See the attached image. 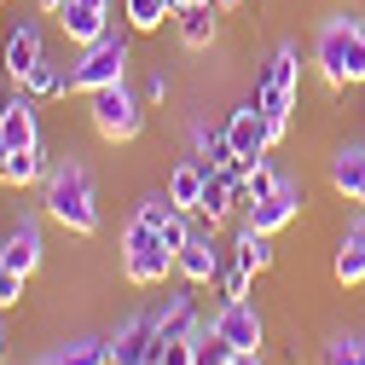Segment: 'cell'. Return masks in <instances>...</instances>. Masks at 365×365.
Returning a JSON list of instances; mask_svg holds the SVG:
<instances>
[{
  "label": "cell",
  "instance_id": "6da1fadb",
  "mask_svg": "<svg viewBox=\"0 0 365 365\" xmlns=\"http://www.w3.org/2000/svg\"><path fill=\"white\" fill-rule=\"evenodd\" d=\"M41 215H47L58 232L70 238H93L99 232V186H93V168H87L81 157H64L47 168V180H41Z\"/></svg>",
  "mask_w": 365,
  "mask_h": 365
},
{
  "label": "cell",
  "instance_id": "7a4b0ae2",
  "mask_svg": "<svg viewBox=\"0 0 365 365\" xmlns=\"http://www.w3.org/2000/svg\"><path fill=\"white\" fill-rule=\"evenodd\" d=\"M313 70H319V81H325V93H342V87L365 81V18L354 6L319 18V29H313Z\"/></svg>",
  "mask_w": 365,
  "mask_h": 365
},
{
  "label": "cell",
  "instance_id": "3957f363",
  "mask_svg": "<svg viewBox=\"0 0 365 365\" xmlns=\"http://www.w3.org/2000/svg\"><path fill=\"white\" fill-rule=\"evenodd\" d=\"M255 99L267 110L272 145H279L290 133V122H296V105H302V53H296V41H279V47H272V58L261 64V81H255Z\"/></svg>",
  "mask_w": 365,
  "mask_h": 365
},
{
  "label": "cell",
  "instance_id": "277c9868",
  "mask_svg": "<svg viewBox=\"0 0 365 365\" xmlns=\"http://www.w3.org/2000/svg\"><path fill=\"white\" fill-rule=\"evenodd\" d=\"M122 279H128L133 290H157V284L174 279V250L163 244L157 226L140 220V215H133L128 232H122Z\"/></svg>",
  "mask_w": 365,
  "mask_h": 365
},
{
  "label": "cell",
  "instance_id": "5b68a950",
  "mask_svg": "<svg viewBox=\"0 0 365 365\" xmlns=\"http://www.w3.org/2000/svg\"><path fill=\"white\" fill-rule=\"evenodd\" d=\"M87 122H93V133L105 145H128L145 133V99L128 81H110L99 93H87Z\"/></svg>",
  "mask_w": 365,
  "mask_h": 365
},
{
  "label": "cell",
  "instance_id": "8992f818",
  "mask_svg": "<svg viewBox=\"0 0 365 365\" xmlns=\"http://www.w3.org/2000/svg\"><path fill=\"white\" fill-rule=\"evenodd\" d=\"M128 64H133V47H128V35H99L93 47H76L70 58V93L87 99V93H99V87L110 81H128Z\"/></svg>",
  "mask_w": 365,
  "mask_h": 365
},
{
  "label": "cell",
  "instance_id": "52a82bcc",
  "mask_svg": "<svg viewBox=\"0 0 365 365\" xmlns=\"http://www.w3.org/2000/svg\"><path fill=\"white\" fill-rule=\"evenodd\" d=\"M220 128H226V140H232V157H238V163H261V157H272V128H267V110H261L255 93L226 110Z\"/></svg>",
  "mask_w": 365,
  "mask_h": 365
},
{
  "label": "cell",
  "instance_id": "ba28073f",
  "mask_svg": "<svg viewBox=\"0 0 365 365\" xmlns=\"http://www.w3.org/2000/svg\"><path fill=\"white\" fill-rule=\"evenodd\" d=\"M209 331L232 348V354H261V348H267V319H261L255 302H220V307L209 313Z\"/></svg>",
  "mask_w": 365,
  "mask_h": 365
},
{
  "label": "cell",
  "instance_id": "9c48e42d",
  "mask_svg": "<svg viewBox=\"0 0 365 365\" xmlns=\"http://www.w3.org/2000/svg\"><path fill=\"white\" fill-rule=\"evenodd\" d=\"M41 58H47V29H41V18H12L6 41H0V70H6V81L24 87Z\"/></svg>",
  "mask_w": 365,
  "mask_h": 365
},
{
  "label": "cell",
  "instance_id": "30bf717a",
  "mask_svg": "<svg viewBox=\"0 0 365 365\" xmlns=\"http://www.w3.org/2000/svg\"><path fill=\"white\" fill-rule=\"evenodd\" d=\"M41 220L47 215H18L6 232H0V267L24 272V279L41 272V261H47V232H41Z\"/></svg>",
  "mask_w": 365,
  "mask_h": 365
},
{
  "label": "cell",
  "instance_id": "8fae6325",
  "mask_svg": "<svg viewBox=\"0 0 365 365\" xmlns=\"http://www.w3.org/2000/svg\"><path fill=\"white\" fill-rule=\"evenodd\" d=\"M220 267H226V250L215 244V226H197V232L180 244V255H174V279H186V284H215L220 279Z\"/></svg>",
  "mask_w": 365,
  "mask_h": 365
},
{
  "label": "cell",
  "instance_id": "7c38bea8",
  "mask_svg": "<svg viewBox=\"0 0 365 365\" xmlns=\"http://www.w3.org/2000/svg\"><path fill=\"white\" fill-rule=\"evenodd\" d=\"M151 325H157V336H197L203 331V319H197V284H168L163 296H157V307H151Z\"/></svg>",
  "mask_w": 365,
  "mask_h": 365
},
{
  "label": "cell",
  "instance_id": "4fadbf2b",
  "mask_svg": "<svg viewBox=\"0 0 365 365\" xmlns=\"http://www.w3.org/2000/svg\"><path fill=\"white\" fill-rule=\"evenodd\" d=\"M302 203H307V186L284 174V186L272 192V197H261V203H250V209H244V226H255V232H272V238H279L284 226L302 215Z\"/></svg>",
  "mask_w": 365,
  "mask_h": 365
},
{
  "label": "cell",
  "instance_id": "5bb4252c",
  "mask_svg": "<svg viewBox=\"0 0 365 365\" xmlns=\"http://www.w3.org/2000/svg\"><path fill=\"white\" fill-rule=\"evenodd\" d=\"M0 133H6V151L41 145V99L29 93V87H18V93L0 99Z\"/></svg>",
  "mask_w": 365,
  "mask_h": 365
},
{
  "label": "cell",
  "instance_id": "9a60e30c",
  "mask_svg": "<svg viewBox=\"0 0 365 365\" xmlns=\"http://www.w3.org/2000/svg\"><path fill=\"white\" fill-rule=\"evenodd\" d=\"M331 192L348 203V209H365V140H342L331 151Z\"/></svg>",
  "mask_w": 365,
  "mask_h": 365
},
{
  "label": "cell",
  "instance_id": "2e32d148",
  "mask_svg": "<svg viewBox=\"0 0 365 365\" xmlns=\"http://www.w3.org/2000/svg\"><path fill=\"white\" fill-rule=\"evenodd\" d=\"M58 29H64L70 47H93L99 35H110V0H64Z\"/></svg>",
  "mask_w": 365,
  "mask_h": 365
},
{
  "label": "cell",
  "instance_id": "e0dca14e",
  "mask_svg": "<svg viewBox=\"0 0 365 365\" xmlns=\"http://www.w3.org/2000/svg\"><path fill=\"white\" fill-rule=\"evenodd\" d=\"M157 348V325H151V313H128L122 325L110 331V365H145Z\"/></svg>",
  "mask_w": 365,
  "mask_h": 365
},
{
  "label": "cell",
  "instance_id": "ac0fdd59",
  "mask_svg": "<svg viewBox=\"0 0 365 365\" xmlns=\"http://www.w3.org/2000/svg\"><path fill=\"white\" fill-rule=\"evenodd\" d=\"M220 6L215 0H203V6H180L174 12V35H180V47L186 53H203V47H215V35H220Z\"/></svg>",
  "mask_w": 365,
  "mask_h": 365
},
{
  "label": "cell",
  "instance_id": "d6986e66",
  "mask_svg": "<svg viewBox=\"0 0 365 365\" xmlns=\"http://www.w3.org/2000/svg\"><path fill=\"white\" fill-rule=\"evenodd\" d=\"M47 145H29V151H6V163H0V186H12V192H29L47 180Z\"/></svg>",
  "mask_w": 365,
  "mask_h": 365
},
{
  "label": "cell",
  "instance_id": "ffe728a7",
  "mask_svg": "<svg viewBox=\"0 0 365 365\" xmlns=\"http://www.w3.org/2000/svg\"><path fill=\"white\" fill-rule=\"evenodd\" d=\"M203 180H209V168H203V157H180L174 168H168V197H174V209H186V215H197V197H203Z\"/></svg>",
  "mask_w": 365,
  "mask_h": 365
},
{
  "label": "cell",
  "instance_id": "44dd1931",
  "mask_svg": "<svg viewBox=\"0 0 365 365\" xmlns=\"http://www.w3.org/2000/svg\"><path fill=\"white\" fill-rule=\"evenodd\" d=\"M41 365H110V336H70Z\"/></svg>",
  "mask_w": 365,
  "mask_h": 365
},
{
  "label": "cell",
  "instance_id": "7402d4cb",
  "mask_svg": "<svg viewBox=\"0 0 365 365\" xmlns=\"http://www.w3.org/2000/svg\"><path fill=\"white\" fill-rule=\"evenodd\" d=\"M284 186V174L272 168V157H261V163H238V192H244V209L250 203H261V197H272Z\"/></svg>",
  "mask_w": 365,
  "mask_h": 365
},
{
  "label": "cell",
  "instance_id": "603a6c76",
  "mask_svg": "<svg viewBox=\"0 0 365 365\" xmlns=\"http://www.w3.org/2000/svg\"><path fill=\"white\" fill-rule=\"evenodd\" d=\"M24 87H29L41 105H47V99H70V64H58V58L47 53V58L29 70V81H24Z\"/></svg>",
  "mask_w": 365,
  "mask_h": 365
},
{
  "label": "cell",
  "instance_id": "cb8c5ba5",
  "mask_svg": "<svg viewBox=\"0 0 365 365\" xmlns=\"http://www.w3.org/2000/svg\"><path fill=\"white\" fill-rule=\"evenodd\" d=\"M122 18L133 35H157L163 24H174V0H122Z\"/></svg>",
  "mask_w": 365,
  "mask_h": 365
},
{
  "label": "cell",
  "instance_id": "d4e9b609",
  "mask_svg": "<svg viewBox=\"0 0 365 365\" xmlns=\"http://www.w3.org/2000/svg\"><path fill=\"white\" fill-rule=\"evenodd\" d=\"M232 255L250 267V272H267L272 267V232H255V226L238 220V238H232Z\"/></svg>",
  "mask_w": 365,
  "mask_h": 365
},
{
  "label": "cell",
  "instance_id": "484cf974",
  "mask_svg": "<svg viewBox=\"0 0 365 365\" xmlns=\"http://www.w3.org/2000/svg\"><path fill=\"white\" fill-rule=\"evenodd\" d=\"M331 279H336L342 290H359V284H365V250H359L354 238L336 244V255H331Z\"/></svg>",
  "mask_w": 365,
  "mask_h": 365
},
{
  "label": "cell",
  "instance_id": "4316f807",
  "mask_svg": "<svg viewBox=\"0 0 365 365\" xmlns=\"http://www.w3.org/2000/svg\"><path fill=\"white\" fill-rule=\"evenodd\" d=\"M319 365H365V336L359 331H336L319 348Z\"/></svg>",
  "mask_w": 365,
  "mask_h": 365
},
{
  "label": "cell",
  "instance_id": "83f0119b",
  "mask_svg": "<svg viewBox=\"0 0 365 365\" xmlns=\"http://www.w3.org/2000/svg\"><path fill=\"white\" fill-rule=\"evenodd\" d=\"M220 302H250V284H255V272L238 261V255H226V267H220Z\"/></svg>",
  "mask_w": 365,
  "mask_h": 365
},
{
  "label": "cell",
  "instance_id": "f1b7e54d",
  "mask_svg": "<svg viewBox=\"0 0 365 365\" xmlns=\"http://www.w3.org/2000/svg\"><path fill=\"white\" fill-rule=\"evenodd\" d=\"M24 272H12V267H0V313H12V307H24Z\"/></svg>",
  "mask_w": 365,
  "mask_h": 365
},
{
  "label": "cell",
  "instance_id": "f546056e",
  "mask_svg": "<svg viewBox=\"0 0 365 365\" xmlns=\"http://www.w3.org/2000/svg\"><path fill=\"white\" fill-rule=\"evenodd\" d=\"M168 93H174V76H168V70H151V81H145V105H151V99H168Z\"/></svg>",
  "mask_w": 365,
  "mask_h": 365
},
{
  "label": "cell",
  "instance_id": "4dcf8cb0",
  "mask_svg": "<svg viewBox=\"0 0 365 365\" xmlns=\"http://www.w3.org/2000/svg\"><path fill=\"white\" fill-rule=\"evenodd\" d=\"M342 238H354V244H359V250H365V209H359V215H354V220H348V232H342Z\"/></svg>",
  "mask_w": 365,
  "mask_h": 365
},
{
  "label": "cell",
  "instance_id": "1f68e13d",
  "mask_svg": "<svg viewBox=\"0 0 365 365\" xmlns=\"http://www.w3.org/2000/svg\"><path fill=\"white\" fill-rule=\"evenodd\" d=\"M58 6H64V0H35V12H41V18H58Z\"/></svg>",
  "mask_w": 365,
  "mask_h": 365
},
{
  "label": "cell",
  "instance_id": "d6a6232c",
  "mask_svg": "<svg viewBox=\"0 0 365 365\" xmlns=\"http://www.w3.org/2000/svg\"><path fill=\"white\" fill-rule=\"evenodd\" d=\"M6 342H12V336H6V313H0V359H6Z\"/></svg>",
  "mask_w": 365,
  "mask_h": 365
},
{
  "label": "cell",
  "instance_id": "836d02e7",
  "mask_svg": "<svg viewBox=\"0 0 365 365\" xmlns=\"http://www.w3.org/2000/svg\"><path fill=\"white\" fill-rule=\"evenodd\" d=\"M232 365H261V354H232Z\"/></svg>",
  "mask_w": 365,
  "mask_h": 365
},
{
  "label": "cell",
  "instance_id": "e575fe53",
  "mask_svg": "<svg viewBox=\"0 0 365 365\" xmlns=\"http://www.w3.org/2000/svg\"><path fill=\"white\" fill-rule=\"evenodd\" d=\"M215 6H220V12H238V6H244V0H215Z\"/></svg>",
  "mask_w": 365,
  "mask_h": 365
},
{
  "label": "cell",
  "instance_id": "d590c367",
  "mask_svg": "<svg viewBox=\"0 0 365 365\" xmlns=\"http://www.w3.org/2000/svg\"><path fill=\"white\" fill-rule=\"evenodd\" d=\"M180 6H203V0H174V12H180Z\"/></svg>",
  "mask_w": 365,
  "mask_h": 365
},
{
  "label": "cell",
  "instance_id": "8d00e7d4",
  "mask_svg": "<svg viewBox=\"0 0 365 365\" xmlns=\"http://www.w3.org/2000/svg\"><path fill=\"white\" fill-rule=\"evenodd\" d=\"M0 6H6V0H0Z\"/></svg>",
  "mask_w": 365,
  "mask_h": 365
}]
</instances>
